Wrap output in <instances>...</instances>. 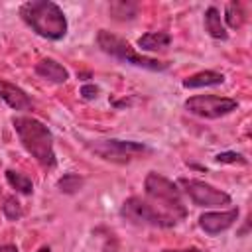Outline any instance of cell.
<instances>
[{"mask_svg":"<svg viewBox=\"0 0 252 252\" xmlns=\"http://www.w3.org/2000/svg\"><path fill=\"white\" fill-rule=\"evenodd\" d=\"M205 30L215 39H226L228 37L226 28H224V24L220 20V12L215 6H211V8L205 10Z\"/></svg>","mask_w":252,"mask_h":252,"instance_id":"obj_13","label":"cell"},{"mask_svg":"<svg viewBox=\"0 0 252 252\" xmlns=\"http://www.w3.org/2000/svg\"><path fill=\"white\" fill-rule=\"evenodd\" d=\"M91 150L98 158L112 161V163H128V161L152 152L146 144L134 142V140H102V142L93 144Z\"/></svg>","mask_w":252,"mask_h":252,"instance_id":"obj_6","label":"cell"},{"mask_svg":"<svg viewBox=\"0 0 252 252\" xmlns=\"http://www.w3.org/2000/svg\"><path fill=\"white\" fill-rule=\"evenodd\" d=\"M2 213H4V217L8 220H18V219H22L24 209H22V205H20V201L16 197H8L4 201V205H2Z\"/></svg>","mask_w":252,"mask_h":252,"instance_id":"obj_18","label":"cell"},{"mask_svg":"<svg viewBox=\"0 0 252 252\" xmlns=\"http://www.w3.org/2000/svg\"><path fill=\"white\" fill-rule=\"evenodd\" d=\"M144 191H146L148 201L158 211L169 215L175 220H181L187 217V209L181 201V191L167 177H163L156 171H150L146 175V181H144Z\"/></svg>","mask_w":252,"mask_h":252,"instance_id":"obj_3","label":"cell"},{"mask_svg":"<svg viewBox=\"0 0 252 252\" xmlns=\"http://www.w3.org/2000/svg\"><path fill=\"white\" fill-rule=\"evenodd\" d=\"M177 185L183 189L185 195H189V199L197 205V207H222V205H230V195L205 183L199 179H187L181 177L177 181Z\"/></svg>","mask_w":252,"mask_h":252,"instance_id":"obj_7","label":"cell"},{"mask_svg":"<svg viewBox=\"0 0 252 252\" xmlns=\"http://www.w3.org/2000/svg\"><path fill=\"white\" fill-rule=\"evenodd\" d=\"M217 161H220V163H246V158L242 156V154H234V152H222V154H217V158H215Z\"/></svg>","mask_w":252,"mask_h":252,"instance_id":"obj_20","label":"cell"},{"mask_svg":"<svg viewBox=\"0 0 252 252\" xmlns=\"http://www.w3.org/2000/svg\"><path fill=\"white\" fill-rule=\"evenodd\" d=\"M238 219V209H230V211H211L199 217V226L207 232V234H220L224 230H228Z\"/></svg>","mask_w":252,"mask_h":252,"instance_id":"obj_9","label":"cell"},{"mask_svg":"<svg viewBox=\"0 0 252 252\" xmlns=\"http://www.w3.org/2000/svg\"><path fill=\"white\" fill-rule=\"evenodd\" d=\"M110 6H114L116 10H118V8L122 10L118 16H114L116 20H130V18H134L136 12H138V6H136V4H128V2H114V4H110Z\"/></svg>","mask_w":252,"mask_h":252,"instance_id":"obj_19","label":"cell"},{"mask_svg":"<svg viewBox=\"0 0 252 252\" xmlns=\"http://www.w3.org/2000/svg\"><path fill=\"white\" fill-rule=\"evenodd\" d=\"M0 98L14 110H30L33 106L32 98L26 94V91H22L20 87L0 79Z\"/></svg>","mask_w":252,"mask_h":252,"instance_id":"obj_10","label":"cell"},{"mask_svg":"<svg viewBox=\"0 0 252 252\" xmlns=\"http://www.w3.org/2000/svg\"><path fill=\"white\" fill-rule=\"evenodd\" d=\"M35 252H51V248H49V246H41V248H37Z\"/></svg>","mask_w":252,"mask_h":252,"instance_id":"obj_24","label":"cell"},{"mask_svg":"<svg viewBox=\"0 0 252 252\" xmlns=\"http://www.w3.org/2000/svg\"><path fill=\"white\" fill-rule=\"evenodd\" d=\"M171 41V35L165 32H148L138 39V47L144 51H158L167 47Z\"/></svg>","mask_w":252,"mask_h":252,"instance_id":"obj_14","label":"cell"},{"mask_svg":"<svg viewBox=\"0 0 252 252\" xmlns=\"http://www.w3.org/2000/svg\"><path fill=\"white\" fill-rule=\"evenodd\" d=\"M224 83V75L217 73V71H199L187 79H183V87L185 89H201V87H215V85H222Z\"/></svg>","mask_w":252,"mask_h":252,"instance_id":"obj_12","label":"cell"},{"mask_svg":"<svg viewBox=\"0 0 252 252\" xmlns=\"http://www.w3.org/2000/svg\"><path fill=\"white\" fill-rule=\"evenodd\" d=\"M120 215L134 224H148V226H159V228H167L177 222L175 219L158 211L148 199H142V197H128L120 207Z\"/></svg>","mask_w":252,"mask_h":252,"instance_id":"obj_5","label":"cell"},{"mask_svg":"<svg viewBox=\"0 0 252 252\" xmlns=\"http://www.w3.org/2000/svg\"><path fill=\"white\" fill-rule=\"evenodd\" d=\"M238 102L234 98L217 96V94H197L185 100V108L201 118H220L236 110Z\"/></svg>","mask_w":252,"mask_h":252,"instance_id":"obj_8","label":"cell"},{"mask_svg":"<svg viewBox=\"0 0 252 252\" xmlns=\"http://www.w3.org/2000/svg\"><path fill=\"white\" fill-rule=\"evenodd\" d=\"M96 43L106 55H110L122 63H130V65H136V67H142L148 71H165L167 69V63L146 57L142 53H136V49L126 39H122V37H118L106 30H100L96 33Z\"/></svg>","mask_w":252,"mask_h":252,"instance_id":"obj_4","label":"cell"},{"mask_svg":"<svg viewBox=\"0 0 252 252\" xmlns=\"http://www.w3.org/2000/svg\"><path fill=\"white\" fill-rule=\"evenodd\" d=\"M22 20L45 39H61L67 33V18L63 10L49 0H32L20 6Z\"/></svg>","mask_w":252,"mask_h":252,"instance_id":"obj_2","label":"cell"},{"mask_svg":"<svg viewBox=\"0 0 252 252\" xmlns=\"http://www.w3.org/2000/svg\"><path fill=\"white\" fill-rule=\"evenodd\" d=\"M0 252H18V248L14 244H2L0 246Z\"/></svg>","mask_w":252,"mask_h":252,"instance_id":"obj_22","label":"cell"},{"mask_svg":"<svg viewBox=\"0 0 252 252\" xmlns=\"http://www.w3.org/2000/svg\"><path fill=\"white\" fill-rule=\"evenodd\" d=\"M35 73L41 77V79H45V81H49V83H65L67 79H69V71L61 65V63H57L55 59H41L37 65H35Z\"/></svg>","mask_w":252,"mask_h":252,"instance_id":"obj_11","label":"cell"},{"mask_svg":"<svg viewBox=\"0 0 252 252\" xmlns=\"http://www.w3.org/2000/svg\"><path fill=\"white\" fill-rule=\"evenodd\" d=\"M6 181L18 191V193H24V195H32L33 193V183L32 179L22 173V171H14V169H6Z\"/></svg>","mask_w":252,"mask_h":252,"instance_id":"obj_15","label":"cell"},{"mask_svg":"<svg viewBox=\"0 0 252 252\" xmlns=\"http://www.w3.org/2000/svg\"><path fill=\"white\" fill-rule=\"evenodd\" d=\"M14 130L22 142V146L26 148V152L35 158V161L43 167H55L57 158H55V150H53V136L49 132V128L39 122L33 116H16L12 120Z\"/></svg>","mask_w":252,"mask_h":252,"instance_id":"obj_1","label":"cell"},{"mask_svg":"<svg viewBox=\"0 0 252 252\" xmlns=\"http://www.w3.org/2000/svg\"><path fill=\"white\" fill-rule=\"evenodd\" d=\"M244 18L246 16H244V10H242V4L240 2H228L226 4V8H224V20H226L228 28H232V30L242 28Z\"/></svg>","mask_w":252,"mask_h":252,"instance_id":"obj_16","label":"cell"},{"mask_svg":"<svg viewBox=\"0 0 252 252\" xmlns=\"http://www.w3.org/2000/svg\"><path fill=\"white\" fill-rule=\"evenodd\" d=\"M163 252H201L199 248H183V250H163Z\"/></svg>","mask_w":252,"mask_h":252,"instance_id":"obj_23","label":"cell"},{"mask_svg":"<svg viewBox=\"0 0 252 252\" xmlns=\"http://www.w3.org/2000/svg\"><path fill=\"white\" fill-rule=\"evenodd\" d=\"M96 93H98V89H96L94 85H85V87L81 89V94H83L85 98H94Z\"/></svg>","mask_w":252,"mask_h":252,"instance_id":"obj_21","label":"cell"},{"mask_svg":"<svg viewBox=\"0 0 252 252\" xmlns=\"http://www.w3.org/2000/svg\"><path fill=\"white\" fill-rule=\"evenodd\" d=\"M57 187L63 193H75V191H79L83 187V177H79L75 173H67L57 181Z\"/></svg>","mask_w":252,"mask_h":252,"instance_id":"obj_17","label":"cell"}]
</instances>
